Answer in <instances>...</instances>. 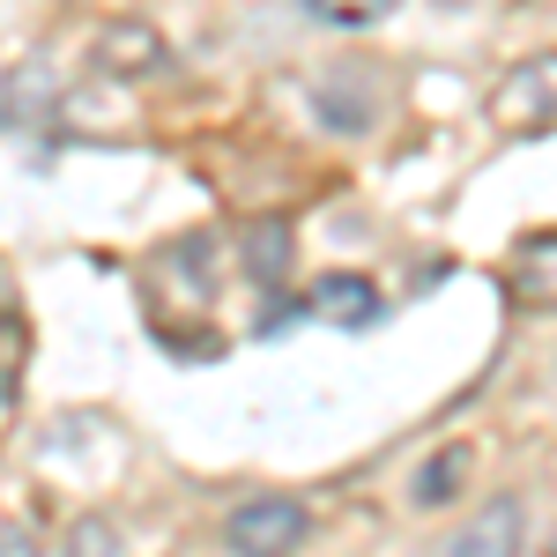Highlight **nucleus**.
Here are the masks:
<instances>
[{
	"mask_svg": "<svg viewBox=\"0 0 557 557\" xmlns=\"http://www.w3.org/2000/svg\"><path fill=\"white\" fill-rule=\"evenodd\" d=\"M491 120H498L506 134L557 127V52H535V60H520L513 75L491 89Z\"/></svg>",
	"mask_w": 557,
	"mask_h": 557,
	"instance_id": "1",
	"label": "nucleus"
},
{
	"mask_svg": "<svg viewBox=\"0 0 557 557\" xmlns=\"http://www.w3.org/2000/svg\"><path fill=\"white\" fill-rule=\"evenodd\" d=\"M60 112V75L45 60H15L8 83H0V134H23V127H45Z\"/></svg>",
	"mask_w": 557,
	"mask_h": 557,
	"instance_id": "4",
	"label": "nucleus"
},
{
	"mask_svg": "<svg viewBox=\"0 0 557 557\" xmlns=\"http://www.w3.org/2000/svg\"><path fill=\"white\" fill-rule=\"evenodd\" d=\"M305 312H312V320H327V327H372V320H380V290H372L364 275L335 268V275H320V283H312Z\"/></svg>",
	"mask_w": 557,
	"mask_h": 557,
	"instance_id": "5",
	"label": "nucleus"
},
{
	"mask_svg": "<svg viewBox=\"0 0 557 557\" xmlns=\"http://www.w3.org/2000/svg\"><path fill=\"white\" fill-rule=\"evenodd\" d=\"M60 557H120V535H112V520H75L67 528V543H60Z\"/></svg>",
	"mask_w": 557,
	"mask_h": 557,
	"instance_id": "12",
	"label": "nucleus"
},
{
	"mask_svg": "<svg viewBox=\"0 0 557 557\" xmlns=\"http://www.w3.org/2000/svg\"><path fill=\"white\" fill-rule=\"evenodd\" d=\"M357 83H364V75H357V67H343V75H327V83L312 89L320 120H327L335 134H364V127H372V89H357Z\"/></svg>",
	"mask_w": 557,
	"mask_h": 557,
	"instance_id": "7",
	"label": "nucleus"
},
{
	"mask_svg": "<svg viewBox=\"0 0 557 557\" xmlns=\"http://www.w3.org/2000/svg\"><path fill=\"white\" fill-rule=\"evenodd\" d=\"M157 60H164V38L149 23H104L97 30V67L104 75H149Z\"/></svg>",
	"mask_w": 557,
	"mask_h": 557,
	"instance_id": "6",
	"label": "nucleus"
},
{
	"mask_svg": "<svg viewBox=\"0 0 557 557\" xmlns=\"http://www.w3.org/2000/svg\"><path fill=\"white\" fill-rule=\"evenodd\" d=\"M0 401H15V349H0Z\"/></svg>",
	"mask_w": 557,
	"mask_h": 557,
	"instance_id": "14",
	"label": "nucleus"
},
{
	"mask_svg": "<svg viewBox=\"0 0 557 557\" xmlns=\"http://www.w3.org/2000/svg\"><path fill=\"white\" fill-rule=\"evenodd\" d=\"M513 283L528 305H550L557 312V231H543V238H528L513 260Z\"/></svg>",
	"mask_w": 557,
	"mask_h": 557,
	"instance_id": "9",
	"label": "nucleus"
},
{
	"mask_svg": "<svg viewBox=\"0 0 557 557\" xmlns=\"http://www.w3.org/2000/svg\"><path fill=\"white\" fill-rule=\"evenodd\" d=\"M305 528L312 520H305L298 498H246L223 528V543H231V557H298Z\"/></svg>",
	"mask_w": 557,
	"mask_h": 557,
	"instance_id": "2",
	"label": "nucleus"
},
{
	"mask_svg": "<svg viewBox=\"0 0 557 557\" xmlns=\"http://www.w3.org/2000/svg\"><path fill=\"white\" fill-rule=\"evenodd\" d=\"M469 446H438L424 461V475H417V506H454L461 498V483H469Z\"/></svg>",
	"mask_w": 557,
	"mask_h": 557,
	"instance_id": "10",
	"label": "nucleus"
},
{
	"mask_svg": "<svg viewBox=\"0 0 557 557\" xmlns=\"http://www.w3.org/2000/svg\"><path fill=\"white\" fill-rule=\"evenodd\" d=\"M0 557H38V535L30 528H0Z\"/></svg>",
	"mask_w": 557,
	"mask_h": 557,
	"instance_id": "13",
	"label": "nucleus"
},
{
	"mask_svg": "<svg viewBox=\"0 0 557 557\" xmlns=\"http://www.w3.org/2000/svg\"><path fill=\"white\" fill-rule=\"evenodd\" d=\"M520 535H528V513L520 498H491L475 520H461L431 557H520Z\"/></svg>",
	"mask_w": 557,
	"mask_h": 557,
	"instance_id": "3",
	"label": "nucleus"
},
{
	"mask_svg": "<svg viewBox=\"0 0 557 557\" xmlns=\"http://www.w3.org/2000/svg\"><path fill=\"white\" fill-rule=\"evenodd\" d=\"M238 253H246V275H253V283H283V275H290V253H298V238H290V223H283V215H268V223L246 231V246H238Z\"/></svg>",
	"mask_w": 557,
	"mask_h": 557,
	"instance_id": "8",
	"label": "nucleus"
},
{
	"mask_svg": "<svg viewBox=\"0 0 557 557\" xmlns=\"http://www.w3.org/2000/svg\"><path fill=\"white\" fill-rule=\"evenodd\" d=\"M394 8H401V0H305V15H320V23H335V30H372Z\"/></svg>",
	"mask_w": 557,
	"mask_h": 557,
	"instance_id": "11",
	"label": "nucleus"
}]
</instances>
